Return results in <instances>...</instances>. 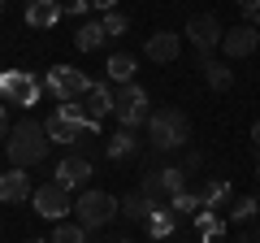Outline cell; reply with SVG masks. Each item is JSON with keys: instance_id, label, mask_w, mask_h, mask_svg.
<instances>
[{"instance_id": "19", "label": "cell", "mask_w": 260, "mask_h": 243, "mask_svg": "<svg viewBox=\"0 0 260 243\" xmlns=\"http://www.w3.org/2000/svg\"><path fill=\"white\" fill-rule=\"evenodd\" d=\"M200 70H204V83L213 87V92H225V87L234 83V70L225 66V61H213V56H200Z\"/></svg>"}, {"instance_id": "39", "label": "cell", "mask_w": 260, "mask_h": 243, "mask_svg": "<svg viewBox=\"0 0 260 243\" xmlns=\"http://www.w3.org/2000/svg\"><path fill=\"white\" fill-rule=\"evenodd\" d=\"M256 174H260V161H256Z\"/></svg>"}, {"instance_id": "25", "label": "cell", "mask_w": 260, "mask_h": 243, "mask_svg": "<svg viewBox=\"0 0 260 243\" xmlns=\"http://www.w3.org/2000/svg\"><path fill=\"white\" fill-rule=\"evenodd\" d=\"M174 222H178V213H165V208H152V217H148V230L156 234V239H165V234H174Z\"/></svg>"}, {"instance_id": "32", "label": "cell", "mask_w": 260, "mask_h": 243, "mask_svg": "<svg viewBox=\"0 0 260 243\" xmlns=\"http://www.w3.org/2000/svg\"><path fill=\"white\" fill-rule=\"evenodd\" d=\"M9 131H13V126H9V113H5V100H0V143L9 139Z\"/></svg>"}, {"instance_id": "36", "label": "cell", "mask_w": 260, "mask_h": 243, "mask_svg": "<svg viewBox=\"0 0 260 243\" xmlns=\"http://www.w3.org/2000/svg\"><path fill=\"white\" fill-rule=\"evenodd\" d=\"M26 243H52V239H26Z\"/></svg>"}, {"instance_id": "17", "label": "cell", "mask_w": 260, "mask_h": 243, "mask_svg": "<svg viewBox=\"0 0 260 243\" xmlns=\"http://www.w3.org/2000/svg\"><path fill=\"white\" fill-rule=\"evenodd\" d=\"M139 148H143V139L130 131V126H121V131L109 139V161H135V157H139Z\"/></svg>"}, {"instance_id": "23", "label": "cell", "mask_w": 260, "mask_h": 243, "mask_svg": "<svg viewBox=\"0 0 260 243\" xmlns=\"http://www.w3.org/2000/svg\"><path fill=\"white\" fill-rule=\"evenodd\" d=\"M87 226H78V222H56V230H52V243H87Z\"/></svg>"}, {"instance_id": "10", "label": "cell", "mask_w": 260, "mask_h": 243, "mask_svg": "<svg viewBox=\"0 0 260 243\" xmlns=\"http://www.w3.org/2000/svg\"><path fill=\"white\" fill-rule=\"evenodd\" d=\"M91 174H95V169H91V157H78V152H70V157H65L61 165H56L52 183H56V187H65V191H78V187L87 191Z\"/></svg>"}, {"instance_id": "4", "label": "cell", "mask_w": 260, "mask_h": 243, "mask_svg": "<svg viewBox=\"0 0 260 243\" xmlns=\"http://www.w3.org/2000/svg\"><path fill=\"white\" fill-rule=\"evenodd\" d=\"M113 117L121 122V126H148V87L139 83H126V87H113Z\"/></svg>"}, {"instance_id": "15", "label": "cell", "mask_w": 260, "mask_h": 243, "mask_svg": "<svg viewBox=\"0 0 260 243\" xmlns=\"http://www.w3.org/2000/svg\"><path fill=\"white\" fill-rule=\"evenodd\" d=\"M225 204H234V187L225 183V178H208L204 187H200V208H225Z\"/></svg>"}, {"instance_id": "7", "label": "cell", "mask_w": 260, "mask_h": 243, "mask_svg": "<svg viewBox=\"0 0 260 243\" xmlns=\"http://www.w3.org/2000/svg\"><path fill=\"white\" fill-rule=\"evenodd\" d=\"M186 39L195 44V52L200 56H213V48L225 39V26L217 13H195L191 22H186Z\"/></svg>"}, {"instance_id": "41", "label": "cell", "mask_w": 260, "mask_h": 243, "mask_svg": "<svg viewBox=\"0 0 260 243\" xmlns=\"http://www.w3.org/2000/svg\"><path fill=\"white\" fill-rule=\"evenodd\" d=\"M0 9H5V0H0Z\"/></svg>"}, {"instance_id": "33", "label": "cell", "mask_w": 260, "mask_h": 243, "mask_svg": "<svg viewBox=\"0 0 260 243\" xmlns=\"http://www.w3.org/2000/svg\"><path fill=\"white\" fill-rule=\"evenodd\" d=\"M204 165V157H200V152H186V174H191V169H200Z\"/></svg>"}, {"instance_id": "11", "label": "cell", "mask_w": 260, "mask_h": 243, "mask_svg": "<svg viewBox=\"0 0 260 243\" xmlns=\"http://www.w3.org/2000/svg\"><path fill=\"white\" fill-rule=\"evenodd\" d=\"M260 48V31H256V22H243V26H230L225 31V39H221V52L225 56H251Z\"/></svg>"}, {"instance_id": "1", "label": "cell", "mask_w": 260, "mask_h": 243, "mask_svg": "<svg viewBox=\"0 0 260 243\" xmlns=\"http://www.w3.org/2000/svg\"><path fill=\"white\" fill-rule=\"evenodd\" d=\"M186 143H191V122H186V113L174 109V104L152 109V117H148V148L152 152H174V148H186Z\"/></svg>"}, {"instance_id": "38", "label": "cell", "mask_w": 260, "mask_h": 243, "mask_svg": "<svg viewBox=\"0 0 260 243\" xmlns=\"http://www.w3.org/2000/svg\"><path fill=\"white\" fill-rule=\"evenodd\" d=\"M117 243H135V239H117Z\"/></svg>"}, {"instance_id": "30", "label": "cell", "mask_w": 260, "mask_h": 243, "mask_svg": "<svg viewBox=\"0 0 260 243\" xmlns=\"http://www.w3.org/2000/svg\"><path fill=\"white\" fill-rule=\"evenodd\" d=\"M87 9H91V0H65V13H70V18H83Z\"/></svg>"}, {"instance_id": "8", "label": "cell", "mask_w": 260, "mask_h": 243, "mask_svg": "<svg viewBox=\"0 0 260 243\" xmlns=\"http://www.w3.org/2000/svg\"><path fill=\"white\" fill-rule=\"evenodd\" d=\"M44 126H48V139H52V143H74L78 135H83L87 117H83V109H78V104H61V109H56Z\"/></svg>"}, {"instance_id": "34", "label": "cell", "mask_w": 260, "mask_h": 243, "mask_svg": "<svg viewBox=\"0 0 260 243\" xmlns=\"http://www.w3.org/2000/svg\"><path fill=\"white\" fill-rule=\"evenodd\" d=\"M91 5H95V9H104V13H113V9H117V0H91Z\"/></svg>"}, {"instance_id": "12", "label": "cell", "mask_w": 260, "mask_h": 243, "mask_svg": "<svg viewBox=\"0 0 260 243\" xmlns=\"http://www.w3.org/2000/svg\"><path fill=\"white\" fill-rule=\"evenodd\" d=\"M78 109H83V117L91 122V126H100V122L113 113V87L109 83H91V87H87V96L78 100Z\"/></svg>"}, {"instance_id": "2", "label": "cell", "mask_w": 260, "mask_h": 243, "mask_svg": "<svg viewBox=\"0 0 260 243\" xmlns=\"http://www.w3.org/2000/svg\"><path fill=\"white\" fill-rule=\"evenodd\" d=\"M48 126H39V122L22 117L18 126L9 131V139H5V152H9V165L13 169H26V165H39L48 152Z\"/></svg>"}, {"instance_id": "37", "label": "cell", "mask_w": 260, "mask_h": 243, "mask_svg": "<svg viewBox=\"0 0 260 243\" xmlns=\"http://www.w3.org/2000/svg\"><path fill=\"white\" fill-rule=\"evenodd\" d=\"M239 243H256V239H239Z\"/></svg>"}, {"instance_id": "35", "label": "cell", "mask_w": 260, "mask_h": 243, "mask_svg": "<svg viewBox=\"0 0 260 243\" xmlns=\"http://www.w3.org/2000/svg\"><path fill=\"white\" fill-rule=\"evenodd\" d=\"M251 143L260 148V122H251Z\"/></svg>"}, {"instance_id": "20", "label": "cell", "mask_w": 260, "mask_h": 243, "mask_svg": "<svg viewBox=\"0 0 260 243\" xmlns=\"http://www.w3.org/2000/svg\"><path fill=\"white\" fill-rule=\"evenodd\" d=\"M195 230H200V239H204V243H217L225 234V222L213 213V208H200V213H195Z\"/></svg>"}, {"instance_id": "5", "label": "cell", "mask_w": 260, "mask_h": 243, "mask_svg": "<svg viewBox=\"0 0 260 243\" xmlns=\"http://www.w3.org/2000/svg\"><path fill=\"white\" fill-rule=\"evenodd\" d=\"M44 87H48V96H52L56 104H78L91 83H87V74L74 70V66H52V74H48Z\"/></svg>"}, {"instance_id": "28", "label": "cell", "mask_w": 260, "mask_h": 243, "mask_svg": "<svg viewBox=\"0 0 260 243\" xmlns=\"http://www.w3.org/2000/svg\"><path fill=\"white\" fill-rule=\"evenodd\" d=\"M169 208H174L178 217H182V213H195V208H200V196H191V191H178V196L169 200Z\"/></svg>"}, {"instance_id": "13", "label": "cell", "mask_w": 260, "mask_h": 243, "mask_svg": "<svg viewBox=\"0 0 260 243\" xmlns=\"http://www.w3.org/2000/svg\"><path fill=\"white\" fill-rule=\"evenodd\" d=\"M30 196H35V187H30L26 169H5L0 174V204H22Z\"/></svg>"}, {"instance_id": "21", "label": "cell", "mask_w": 260, "mask_h": 243, "mask_svg": "<svg viewBox=\"0 0 260 243\" xmlns=\"http://www.w3.org/2000/svg\"><path fill=\"white\" fill-rule=\"evenodd\" d=\"M104 22H83L78 26V35H74V44H78V52H95V48H104Z\"/></svg>"}, {"instance_id": "16", "label": "cell", "mask_w": 260, "mask_h": 243, "mask_svg": "<svg viewBox=\"0 0 260 243\" xmlns=\"http://www.w3.org/2000/svg\"><path fill=\"white\" fill-rule=\"evenodd\" d=\"M65 18V5H61V0H30V5H26V22H30V26H52V22H61Z\"/></svg>"}, {"instance_id": "40", "label": "cell", "mask_w": 260, "mask_h": 243, "mask_svg": "<svg viewBox=\"0 0 260 243\" xmlns=\"http://www.w3.org/2000/svg\"><path fill=\"white\" fill-rule=\"evenodd\" d=\"M256 31H260V18H256Z\"/></svg>"}, {"instance_id": "29", "label": "cell", "mask_w": 260, "mask_h": 243, "mask_svg": "<svg viewBox=\"0 0 260 243\" xmlns=\"http://www.w3.org/2000/svg\"><path fill=\"white\" fill-rule=\"evenodd\" d=\"M130 26V18H126V13H117V9H113V13H104V35H121V31H126Z\"/></svg>"}, {"instance_id": "18", "label": "cell", "mask_w": 260, "mask_h": 243, "mask_svg": "<svg viewBox=\"0 0 260 243\" xmlns=\"http://www.w3.org/2000/svg\"><path fill=\"white\" fill-rule=\"evenodd\" d=\"M104 74H109V83H113V87L135 83V56H130V52H113L109 61H104Z\"/></svg>"}, {"instance_id": "22", "label": "cell", "mask_w": 260, "mask_h": 243, "mask_svg": "<svg viewBox=\"0 0 260 243\" xmlns=\"http://www.w3.org/2000/svg\"><path fill=\"white\" fill-rule=\"evenodd\" d=\"M152 208H156V204H152V200L143 196V191H135V196H126V200H121V217H130V222H148V217H152Z\"/></svg>"}, {"instance_id": "43", "label": "cell", "mask_w": 260, "mask_h": 243, "mask_svg": "<svg viewBox=\"0 0 260 243\" xmlns=\"http://www.w3.org/2000/svg\"><path fill=\"white\" fill-rule=\"evenodd\" d=\"M256 200H260V196H256Z\"/></svg>"}, {"instance_id": "27", "label": "cell", "mask_w": 260, "mask_h": 243, "mask_svg": "<svg viewBox=\"0 0 260 243\" xmlns=\"http://www.w3.org/2000/svg\"><path fill=\"white\" fill-rule=\"evenodd\" d=\"M143 196H148L152 200V204H160V200H165V187H160V169H156V174H143Z\"/></svg>"}, {"instance_id": "6", "label": "cell", "mask_w": 260, "mask_h": 243, "mask_svg": "<svg viewBox=\"0 0 260 243\" xmlns=\"http://www.w3.org/2000/svg\"><path fill=\"white\" fill-rule=\"evenodd\" d=\"M39 78L26 74V70H9V74H0V100L18 104V109H30V104H39Z\"/></svg>"}, {"instance_id": "9", "label": "cell", "mask_w": 260, "mask_h": 243, "mask_svg": "<svg viewBox=\"0 0 260 243\" xmlns=\"http://www.w3.org/2000/svg\"><path fill=\"white\" fill-rule=\"evenodd\" d=\"M30 204H35L39 217H48V222H65V213H70V191L56 187V183H44V187H35V196H30Z\"/></svg>"}, {"instance_id": "24", "label": "cell", "mask_w": 260, "mask_h": 243, "mask_svg": "<svg viewBox=\"0 0 260 243\" xmlns=\"http://www.w3.org/2000/svg\"><path fill=\"white\" fill-rule=\"evenodd\" d=\"M160 187H165V196H169V200H174L178 191H186V169L165 165V169H160Z\"/></svg>"}, {"instance_id": "14", "label": "cell", "mask_w": 260, "mask_h": 243, "mask_svg": "<svg viewBox=\"0 0 260 243\" xmlns=\"http://www.w3.org/2000/svg\"><path fill=\"white\" fill-rule=\"evenodd\" d=\"M178 52H182V35H174V31H156V35H148V61L169 66V61H178Z\"/></svg>"}, {"instance_id": "31", "label": "cell", "mask_w": 260, "mask_h": 243, "mask_svg": "<svg viewBox=\"0 0 260 243\" xmlns=\"http://www.w3.org/2000/svg\"><path fill=\"white\" fill-rule=\"evenodd\" d=\"M239 13L243 18H260V0H239Z\"/></svg>"}, {"instance_id": "3", "label": "cell", "mask_w": 260, "mask_h": 243, "mask_svg": "<svg viewBox=\"0 0 260 243\" xmlns=\"http://www.w3.org/2000/svg\"><path fill=\"white\" fill-rule=\"evenodd\" d=\"M117 208H121V204L109 196V191L87 187V191H78V200H74V222L87 226V230H100V226L113 222V213H117Z\"/></svg>"}, {"instance_id": "26", "label": "cell", "mask_w": 260, "mask_h": 243, "mask_svg": "<svg viewBox=\"0 0 260 243\" xmlns=\"http://www.w3.org/2000/svg\"><path fill=\"white\" fill-rule=\"evenodd\" d=\"M260 213V200L256 196H239V200H234V204H230V222H251V217H256Z\"/></svg>"}, {"instance_id": "42", "label": "cell", "mask_w": 260, "mask_h": 243, "mask_svg": "<svg viewBox=\"0 0 260 243\" xmlns=\"http://www.w3.org/2000/svg\"><path fill=\"white\" fill-rule=\"evenodd\" d=\"M256 243H260V234H256Z\"/></svg>"}]
</instances>
